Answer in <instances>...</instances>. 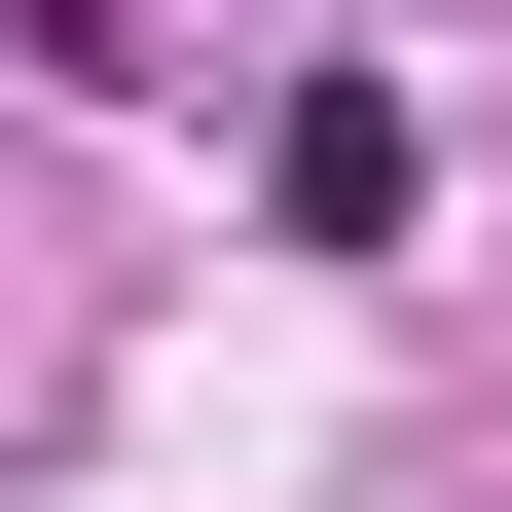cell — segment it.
I'll list each match as a JSON object with an SVG mask.
<instances>
[{
    "label": "cell",
    "instance_id": "cell-1",
    "mask_svg": "<svg viewBox=\"0 0 512 512\" xmlns=\"http://www.w3.org/2000/svg\"><path fill=\"white\" fill-rule=\"evenodd\" d=\"M403 183H439L403 74H293V110H256V220H293V256H403Z\"/></svg>",
    "mask_w": 512,
    "mask_h": 512
}]
</instances>
